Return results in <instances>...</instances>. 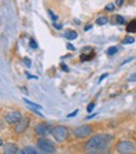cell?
I'll use <instances>...</instances> for the list:
<instances>
[{
    "mask_svg": "<svg viewBox=\"0 0 136 154\" xmlns=\"http://www.w3.org/2000/svg\"><path fill=\"white\" fill-rule=\"evenodd\" d=\"M67 48L70 49V50H74V47H73V45H72L71 43H68V44H67Z\"/></svg>",
    "mask_w": 136,
    "mask_h": 154,
    "instance_id": "obj_27",
    "label": "cell"
},
{
    "mask_svg": "<svg viewBox=\"0 0 136 154\" xmlns=\"http://www.w3.org/2000/svg\"><path fill=\"white\" fill-rule=\"evenodd\" d=\"M96 23H97V25H105L108 23V18L107 17H100V18H97Z\"/></svg>",
    "mask_w": 136,
    "mask_h": 154,
    "instance_id": "obj_14",
    "label": "cell"
},
{
    "mask_svg": "<svg viewBox=\"0 0 136 154\" xmlns=\"http://www.w3.org/2000/svg\"><path fill=\"white\" fill-rule=\"evenodd\" d=\"M107 76H108V73H105V74H102V76L100 78V82H102L105 78H107Z\"/></svg>",
    "mask_w": 136,
    "mask_h": 154,
    "instance_id": "obj_25",
    "label": "cell"
},
{
    "mask_svg": "<svg viewBox=\"0 0 136 154\" xmlns=\"http://www.w3.org/2000/svg\"><path fill=\"white\" fill-rule=\"evenodd\" d=\"M126 30L128 33H136V19H134L128 23L127 26H126Z\"/></svg>",
    "mask_w": 136,
    "mask_h": 154,
    "instance_id": "obj_11",
    "label": "cell"
},
{
    "mask_svg": "<svg viewBox=\"0 0 136 154\" xmlns=\"http://www.w3.org/2000/svg\"><path fill=\"white\" fill-rule=\"evenodd\" d=\"M20 154H39L37 152V149L35 148H33V147H25L24 149L21 150V153Z\"/></svg>",
    "mask_w": 136,
    "mask_h": 154,
    "instance_id": "obj_13",
    "label": "cell"
},
{
    "mask_svg": "<svg viewBox=\"0 0 136 154\" xmlns=\"http://www.w3.org/2000/svg\"><path fill=\"white\" fill-rule=\"evenodd\" d=\"M116 53H117V47H111L106 50V54H107V55H113V54H116Z\"/></svg>",
    "mask_w": 136,
    "mask_h": 154,
    "instance_id": "obj_15",
    "label": "cell"
},
{
    "mask_svg": "<svg viewBox=\"0 0 136 154\" xmlns=\"http://www.w3.org/2000/svg\"><path fill=\"white\" fill-rule=\"evenodd\" d=\"M50 130H52V127L47 123H40V124H38L35 127V133L37 135H40L42 138H44L45 135L50 134Z\"/></svg>",
    "mask_w": 136,
    "mask_h": 154,
    "instance_id": "obj_7",
    "label": "cell"
},
{
    "mask_svg": "<svg viewBox=\"0 0 136 154\" xmlns=\"http://www.w3.org/2000/svg\"><path fill=\"white\" fill-rule=\"evenodd\" d=\"M28 127H29V119L28 118H21V120L19 123H17V125L14 127V130H15V133L21 134L28 129Z\"/></svg>",
    "mask_w": 136,
    "mask_h": 154,
    "instance_id": "obj_8",
    "label": "cell"
},
{
    "mask_svg": "<svg viewBox=\"0 0 136 154\" xmlns=\"http://www.w3.org/2000/svg\"><path fill=\"white\" fill-rule=\"evenodd\" d=\"M115 6L116 5H113V4H107V5H106V8H105V10L106 11H112L113 9H115Z\"/></svg>",
    "mask_w": 136,
    "mask_h": 154,
    "instance_id": "obj_20",
    "label": "cell"
},
{
    "mask_svg": "<svg viewBox=\"0 0 136 154\" xmlns=\"http://www.w3.org/2000/svg\"><path fill=\"white\" fill-rule=\"evenodd\" d=\"M77 113H78V109H76V110H74V112H72L71 114H68V115H67V117H68V118H72V117H74V115H76V114H77Z\"/></svg>",
    "mask_w": 136,
    "mask_h": 154,
    "instance_id": "obj_23",
    "label": "cell"
},
{
    "mask_svg": "<svg viewBox=\"0 0 136 154\" xmlns=\"http://www.w3.org/2000/svg\"><path fill=\"white\" fill-rule=\"evenodd\" d=\"M64 36L67 38L68 40H74V39H77V32H74V30H67V32L64 33Z\"/></svg>",
    "mask_w": 136,
    "mask_h": 154,
    "instance_id": "obj_10",
    "label": "cell"
},
{
    "mask_svg": "<svg viewBox=\"0 0 136 154\" xmlns=\"http://www.w3.org/2000/svg\"><path fill=\"white\" fill-rule=\"evenodd\" d=\"M128 80H136V74H134V76H131V78L128 79Z\"/></svg>",
    "mask_w": 136,
    "mask_h": 154,
    "instance_id": "obj_29",
    "label": "cell"
},
{
    "mask_svg": "<svg viewBox=\"0 0 136 154\" xmlns=\"http://www.w3.org/2000/svg\"><path fill=\"white\" fill-rule=\"evenodd\" d=\"M122 3H124V0H116V5H117V6L122 5Z\"/></svg>",
    "mask_w": 136,
    "mask_h": 154,
    "instance_id": "obj_28",
    "label": "cell"
},
{
    "mask_svg": "<svg viewBox=\"0 0 136 154\" xmlns=\"http://www.w3.org/2000/svg\"><path fill=\"white\" fill-rule=\"evenodd\" d=\"M50 135L54 138V140L62 143L67 139L68 135H70V130H68L64 125H56V127H52Z\"/></svg>",
    "mask_w": 136,
    "mask_h": 154,
    "instance_id": "obj_2",
    "label": "cell"
},
{
    "mask_svg": "<svg viewBox=\"0 0 136 154\" xmlns=\"http://www.w3.org/2000/svg\"><path fill=\"white\" fill-rule=\"evenodd\" d=\"M48 14L50 15V18H52V20H54V21L57 20V18H58V17H57V15H56L54 13H53V11H52L50 9H48Z\"/></svg>",
    "mask_w": 136,
    "mask_h": 154,
    "instance_id": "obj_21",
    "label": "cell"
},
{
    "mask_svg": "<svg viewBox=\"0 0 136 154\" xmlns=\"http://www.w3.org/2000/svg\"><path fill=\"white\" fill-rule=\"evenodd\" d=\"M113 142V135L111 134H97L93 135L87 143L85 144V148L87 152L100 153L110 148V145Z\"/></svg>",
    "mask_w": 136,
    "mask_h": 154,
    "instance_id": "obj_1",
    "label": "cell"
},
{
    "mask_svg": "<svg viewBox=\"0 0 136 154\" xmlns=\"http://www.w3.org/2000/svg\"><path fill=\"white\" fill-rule=\"evenodd\" d=\"M24 103L28 104V106H30L32 109H42V105L37 104V103H33V102H30L29 99H27V98H24Z\"/></svg>",
    "mask_w": 136,
    "mask_h": 154,
    "instance_id": "obj_12",
    "label": "cell"
},
{
    "mask_svg": "<svg viewBox=\"0 0 136 154\" xmlns=\"http://www.w3.org/2000/svg\"><path fill=\"white\" fill-rule=\"evenodd\" d=\"M132 43H135V39L132 36H126L125 39L122 40V44L125 45V44H132Z\"/></svg>",
    "mask_w": 136,
    "mask_h": 154,
    "instance_id": "obj_16",
    "label": "cell"
},
{
    "mask_svg": "<svg viewBox=\"0 0 136 154\" xmlns=\"http://www.w3.org/2000/svg\"><path fill=\"white\" fill-rule=\"evenodd\" d=\"M89 29H91V25H88V26H86V28H85V32H87V30H89Z\"/></svg>",
    "mask_w": 136,
    "mask_h": 154,
    "instance_id": "obj_30",
    "label": "cell"
},
{
    "mask_svg": "<svg viewBox=\"0 0 136 154\" xmlns=\"http://www.w3.org/2000/svg\"><path fill=\"white\" fill-rule=\"evenodd\" d=\"M93 108H95V103H89V104H88V106H87V112H88V113H91V112L93 110Z\"/></svg>",
    "mask_w": 136,
    "mask_h": 154,
    "instance_id": "obj_22",
    "label": "cell"
},
{
    "mask_svg": "<svg viewBox=\"0 0 136 154\" xmlns=\"http://www.w3.org/2000/svg\"><path fill=\"white\" fill-rule=\"evenodd\" d=\"M60 65H62L60 68H62V70H63V72H68V70H70V69H68V66H67L66 64H60Z\"/></svg>",
    "mask_w": 136,
    "mask_h": 154,
    "instance_id": "obj_24",
    "label": "cell"
},
{
    "mask_svg": "<svg viewBox=\"0 0 136 154\" xmlns=\"http://www.w3.org/2000/svg\"><path fill=\"white\" fill-rule=\"evenodd\" d=\"M53 26H54L56 29H58V30H59V29H62V25H60V24H57V23H54V24H53Z\"/></svg>",
    "mask_w": 136,
    "mask_h": 154,
    "instance_id": "obj_26",
    "label": "cell"
},
{
    "mask_svg": "<svg viewBox=\"0 0 136 154\" xmlns=\"http://www.w3.org/2000/svg\"><path fill=\"white\" fill-rule=\"evenodd\" d=\"M37 145L39 150H42L44 154H54L56 153V145L53 144V142H50L48 138H39L37 140Z\"/></svg>",
    "mask_w": 136,
    "mask_h": 154,
    "instance_id": "obj_4",
    "label": "cell"
},
{
    "mask_svg": "<svg viewBox=\"0 0 136 154\" xmlns=\"http://www.w3.org/2000/svg\"><path fill=\"white\" fill-rule=\"evenodd\" d=\"M2 144H3V154H18L19 149L15 144L13 143H6V144L2 143Z\"/></svg>",
    "mask_w": 136,
    "mask_h": 154,
    "instance_id": "obj_9",
    "label": "cell"
},
{
    "mask_svg": "<svg viewBox=\"0 0 136 154\" xmlns=\"http://www.w3.org/2000/svg\"><path fill=\"white\" fill-rule=\"evenodd\" d=\"M93 129L91 125H79L77 128H74L72 130V134L76 137V138H79V139H82V138H87L89 137L91 134H92Z\"/></svg>",
    "mask_w": 136,
    "mask_h": 154,
    "instance_id": "obj_5",
    "label": "cell"
},
{
    "mask_svg": "<svg viewBox=\"0 0 136 154\" xmlns=\"http://www.w3.org/2000/svg\"><path fill=\"white\" fill-rule=\"evenodd\" d=\"M116 21H117V24H120V25L125 24V19H124V17H121V15H117L116 17Z\"/></svg>",
    "mask_w": 136,
    "mask_h": 154,
    "instance_id": "obj_17",
    "label": "cell"
},
{
    "mask_svg": "<svg viewBox=\"0 0 136 154\" xmlns=\"http://www.w3.org/2000/svg\"><path fill=\"white\" fill-rule=\"evenodd\" d=\"M29 45H30V47H32L33 49H37V48H38V43H37V42L33 39V38L29 40Z\"/></svg>",
    "mask_w": 136,
    "mask_h": 154,
    "instance_id": "obj_19",
    "label": "cell"
},
{
    "mask_svg": "<svg viewBox=\"0 0 136 154\" xmlns=\"http://www.w3.org/2000/svg\"><path fill=\"white\" fill-rule=\"evenodd\" d=\"M21 113L18 112V110H14V112H10V113H8L5 114V122L8 123V124H17V123H19L21 120Z\"/></svg>",
    "mask_w": 136,
    "mask_h": 154,
    "instance_id": "obj_6",
    "label": "cell"
},
{
    "mask_svg": "<svg viewBox=\"0 0 136 154\" xmlns=\"http://www.w3.org/2000/svg\"><path fill=\"white\" fill-rule=\"evenodd\" d=\"M86 154H98V153H95V152H87Z\"/></svg>",
    "mask_w": 136,
    "mask_h": 154,
    "instance_id": "obj_31",
    "label": "cell"
},
{
    "mask_svg": "<svg viewBox=\"0 0 136 154\" xmlns=\"http://www.w3.org/2000/svg\"><path fill=\"white\" fill-rule=\"evenodd\" d=\"M116 152L118 154H134L136 152V145L131 140H120L116 144Z\"/></svg>",
    "mask_w": 136,
    "mask_h": 154,
    "instance_id": "obj_3",
    "label": "cell"
},
{
    "mask_svg": "<svg viewBox=\"0 0 136 154\" xmlns=\"http://www.w3.org/2000/svg\"><path fill=\"white\" fill-rule=\"evenodd\" d=\"M23 63L25 64L27 68H30V66H32V60H30L29 58H24V59H23Z\"/></svg>",
    "mask_w": 136,
    "mask_h": 154,
    "instance_id": "obj_18",
    "label": "cell"
}]
</instances>
